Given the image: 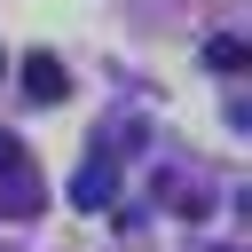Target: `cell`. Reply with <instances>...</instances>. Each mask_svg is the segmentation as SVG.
Masks as SVG:
<instances>
[{
	"label": "cell",
	"instance_id": "4",
	"mask_svg": "<svg viewBox=\"0 0 252 252\" xmlns=\"http://www.w3.org/2000/svg\"><path fill=\"white\" fill-rule=\"evenodd\" d=\"M205 63H213V71H244V39H228V32L205 39Z\"/></svg>",
	"mask_w": 252,
	"mask_h": 252
},
{
	"label": "cell",
	"instance_id": "2",
	"mask_svg": "<svg viewBox=\"0 0 252 252\" xmlns=\"http://www.w3.org/2000/svg\"><path fill=\"white\" fill-rule=\"evenodd\" d=\"M110 197H118V173H110V158H87V165H79V181H71V205H79V213H102Z\"/></svg>",
	"mask_w": 252,
	"mask_h": 252
},
{
	"label": "cell",
	"instance_id": "3",
	"mask_svg": "<svg viewBox=\"0 0 252 252\" xmlns=\"http://www.w3.org/2000/svg\"><path fill=\"white\" fill-rule=\"evenodd\" d=\"M63 87H71V71L55 55H24V94L32 102H63Z\"/></svg>",
	"mask_w": 252,
	"mask_h": 252
},
{
	"label": "cell",
	"instance_id": "1",
	"mask_svg": "<svg viewBox=\"0 0 252 252\" xmlns=\"http://www.w3.org/2000/svg\"><path fill=\"white\" fill-rule=\"evenodd\" d=\"M0 205H8V213H39V181H32L16 134H0Z\"/></svg>",
	"mask_w": 252,
	"mask_h": 252
}]
</instances>
